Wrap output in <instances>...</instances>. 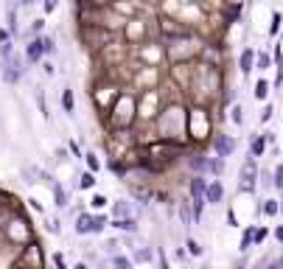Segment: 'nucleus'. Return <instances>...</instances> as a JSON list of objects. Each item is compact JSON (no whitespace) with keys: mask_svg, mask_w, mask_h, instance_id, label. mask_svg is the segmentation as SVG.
I'll list each match as a JSON object with an SVG mask.
<instances>
[{"mask_svg":"<svg viewBox=\"0 0 283 269\" xmlns=\"http://www.w3.org/2000/svg\"><path fill=\"white\" fill-rule=\"evenodd\" d=\"M51 191H54V205H56V208H67V202H70V194L62 188V182L51 179Z\"/></svg>","mask_w":283,"mask_h":269,"instance_id":"12","label":"nucleus"},{"mask_svg":"<svg viewBox=\"0 0 283 269\" xmlns=\"http://www.w3.org/2000/svg\"><path fill=\"white\" fill-rule=\"evenodd\" d=\"M230 118H233L235 126H244V109H241V104H233V107H230Z\"/></svg>","mask_w":283,"mask_h":269,"instance_id":"30","label":"nucleus"},{"mask_svg":"<svg viewBox=\"0 0 283 269\" xmlns=\"http://www.w3.org/2000/svg\"><path fill=\"white\" fill-rule=\"evenodd\" d=\"M272 171H275V191H280V194H283V163H277Z\"/></svg>","mask_w":283,"mask_h":269,"instance_id":"32","label":"nucleus"},{"mask_svg":"<svg viewBox=\"0 0 283 269\" xmlns=\"http://www.w3.org/2000/svg\"><path fill=\"white\" fill-rule=\"evenodd\" d=\"M109 266H112V269H132L135 261H132V255H124V252H118V255L109 258Z\"/></svg>","mask_w":283,"mask_h":269,"instance_id":"18","label":"nucleus"},{"mask_svg":"<svg viewBox=\"0 0 283 269\" xmlns=\"http://www.w3.org/2000/svg\"><path fill=\"white\" fill-rule=\"evenodd\" d=\"M174 258H177V261H185V258H188V250H182V247H177Z\"/></svg>","mask_w":283,"mask_h":269,"instance_id":"44","label":"nucleus"},{"mask_svg":"<svg viewBox=\"0 0 283 269\" xmlns=\"http://www.w3.org/2000/svg\"><path fill=\"white\" fill-rule=\"evenodd\" d=\"M233 269H250V266H247V261H238V263H235Z\"/></svg>","mask_w":283,"mask_h":269,"instance_id":"49","label":"nucleus"},{"mask_svg":"<svg viewBox=\"0 0 283 269\" xmlns=\"http://www.w3.org/2000/svg\"><path fill=\"white\" fill-rule=\"evenodd\" d=\"M266 269H283V255L272 258V261H269V266H266Z\"/></svg>","mask_w":283,"mask_h":269,"instance_id":"42","label":"nucleus"},{"mask_svg":"<svg viewBox=\"0 0 283 269\" xmlns=\"http://www.w3.org/2000/svg\"><path fill=\"white\" fill-rule=\"evenodd\" d=\"M154 258H157V252L151 250V247H135V252H132L135 263H149V261H154Z\"/></svg>","mask_w":283,"mask_h":269,"instance_id":"15","label":"nucleus"},{"mask_svg":"<svg viewBox=\"0 0 283 269\" xmlns=\"http://www.w3.org/2000/svg\"><path fill=\"white\" fill-rule=\"evenodd\" d=\"M205 199H208V205H222L224 202V185H222V179H211V182H208Z\"/></svg>","mask_w":283,"mask_h":269,"instance_id":"6","label":"nucleus"},{"mask_svg":"<svg viewBox=\"0 0 283 269\" xmlns=\"http://www.w3.org/2000/svg\"><path fill=\"white\" fill-rule=\"evenodd\" d=\"M185 250H188V255H193V258H202V255H205V247L199 244L193 236H188V239H185Z\"/></svg>","mask_w":283,"mask_h":269,"instance_id":"20","label":"nucleus"},{"mask_svg":"<svg viewBox=\"0 0 283 269\" xmlns=\"http://www.w3.org/2000/svg\"><path fill=\"white\" fill-rule=\"evenodd\" d=\"M266 149H269V143H266L264 132L250 138V155H253V157H264V155H266Z\"/></svg>","mask_w":283,"mask_h":269,"instance_id":"13","label":"nucleus"},{"mask_svg":"<svg viewBox=\"0 0 283 269\" xmlns=\"http://www.w3.org/2000/svg\"><path fill=\"white\" fill-rule=\"evenodd\" d=\"M238 149V140L230 138V135H224V132H219V135H213V151H216L219 157H233V151Z\"/></svg>","mask_w":283,"mask_h":269,"instance_id":"3","label":"nucleus"},{"mask_svg":"<svg viewBox=\"0 0 283 269\" xmlns=\"http://www.w3.org/2000/svg\"><path fill=\"white\" fill-rule=\"evenodd\" d=\"M48 233H54V236L62 233V221H59V219H51V221H48Z\"/></svg>","mask_w":283,"mask_h":269,"instance_id":"37","label":"nucleus"},{"mask_svg":"<svg viewBox=\"0 0 283 269\" xmlns=\"http://www.w3.org/2000/svg\"><path fill=\"white\" fill-rule=\"evenodd\" d=\"M43 70H45V73H48V76H54V73H56V67H54V65H51V62H45V65H43Z\"/></svg>","mask_w":283,"mask_h":269,"instance_id":"46","label":"nucleus"},{"mask_svg":"<svg viewBox=\"0 0 283 269\" xmlns=\"http://www.w3.org/2000/svg\"><path fill=\"white\" fill-rule=\"evenodd\" d=\"M62 109H65L67 115H73V109H76V98H73V90L70 87L62 90Z\"/></svg>","mask_w":283,"mask_h":269,"instance_id":"19","label":"nucleus"},{"mask_svg":"<svg viewBox=\"0 0 283 269\" xmlns=\"http://www.w3.org/2000/svg\"><path fill=\"white\" fill-rule=\"evenodd\" d=\"M258 179H261L258 185L264 188V191H272V188H275V171H269V168H264Z\"/></svg>","mask_w":283,"mask_h":269,"instance_id":"24","label":"nucleus"},{"mask_svg":"<svg viewBox=\"0 0 283 269\" xmlns=\"http://www.w3.org/2000/svg\"><path fill=\"white\" fill-rule=\"evenodd\" d=\"M261 213L269 216V219H277V213H280V199H277V197L264 199V202H261Z\"/></svg>","mask_w":283,"mask_h":269,"instance_id":"14","label":"nucleus"},{"mask_svg":"<svg viewBox=\"0 0 283 269\" xmlns=\"http://www.w3.org/2000/svg\"><path fill=\"white\" fill-rule=\"evenodd\" d=\"M255 48H244L241 51V56H238V70H241V76H250L253 73V65H255Z\"/></svg>","mask_w":283,"mask_h":269,"instance_id":"10","label":"nucleus"},{"mask_svg":"<svg viewBox=\"0 0 283 269\" xmlns=\"http://www.w3.org/2000/svg\"><path fill=\"white\" fill-rule=\"evenodd\" d=\"M56 6H59V3H56V0H43V9H45V14L56 12Z\"/></svg>","mask_w":283,"mask_h":269,"instance_id":"41","label":"nucleus"},{"mask_svg":"<svg viewBox=\"0 0 283 269\" xmlns=\"http://www.w3.org/2000/svg\"><path fill=\"white\" fill-rule=\"evenodd\" d=\"M208 160H211V157H205V155H199V151H193V155H188V157H185V166L191 168L193 174H208Z\"/></svg>","mask_w":283,"mask_h":269,"instance_id":"9","label":"nucleus"},{"mask_svg":"<svg viewBox=\"0 0 283 269\" xmlns=\"http://www.w3.org/2000/svg\"><path fill=\"white\" fill-rule=\"evenodd\" d=\"M43 48H45V54H56V40L51 34L43 36Z\"/></svg>","mask_w":283,"mask_h":269,"instance_id":"33","label":"nucleus"},{"mask_svg":"<svg viewBox=\"0 0 283 269\" xmlns=\"http://www.w3.org/2000/svg\"><path fill=\"white\" fill-rule=\"evenodd\" d=\"M272 112H275V104H266L264 112H261V124H269V121H272Z\"/></svg>","mask_w":283,"mask_h":269,"instance_id":"35","label":"nucleus"},{"mask_svg":"<svg viewBox=\"0 0 283 269\" xmlns=\"http://www.w3.org/2000/svg\"><path fill=\"white\" fill-rule=\"evenodd\" d=\"M177 213H180V221L185 224V227L196 224V216H193V205H191V199H182L180 208H177Z\"/></svg>","mask_w":283,"mask_h":269,"instance_id":"11","label":"nucleus"},{"mask_svg":"<svg viewBox=\"0 0 283 269\" xmlns=\"http://www.w3.org/2000/svg\"><path fill=\"white\" fill-rule=\"evenodd\" d=\"M258 177H261V168H258V157L250 155L247 160L241 163V171H238V191L241 194H255L258 188Z\"/></svg>","mask_w":283,"mask_h":269,"instance_id":"1","label":"nucleus"},{"mask_svg":"<svg viewBox=\"0 0 283 269\" xmlns=\"http://www.w3.org/2000/svg\"><path fill=\"white\" fill-rule=\"evenodd\" d=\"M45 56V48H43V36H34V40L25 45V59L31 62V65H36V62H43Z\"/></svg>","mask_w":283,"mask_h":269,"instance_id":"5","label":"nucleus"},{"mask_svg":"<svg viewBox=\"0 0 283 269\" xmlns=\"http://www.w3.org/2000/svg\"><path fill=\"white\" fill-rule=\"evenodd\" d=\"M109 224V219H107V213L104 210H98V213H93V236L96 233H104V227Z\"/></svg>","mask_w":283,"mask_h":269,"instance_id":"22","label":"nucleus"},{"mask_svg":"<svg viewBox=\"0 0 283 269\" xmlns=\"http://www.w3.org/2000/svg\"><path fill=\"white\" fill-rule=\"evenodd\" d=\"M280 28H283V14L280 12H272V23H269V36H272V40L280 34Z\"/></svg>","mask_w":283,"mask_h":269,"instance_id":"26","label":"nucleus"},{"mask_svg":"<svg viewBox=\"0 0 283 269\" xmlns=\"http://www.w3.org/2000/svg\"><path fill=\"white\" fill-rule=\"evenodd\" d=\"M54 263H56V269H67L65 255H62V252H54Z\"/></svg>","mask_w":283,"mask_h":269,"instance_id":"40","label":"nucleus"},{"mask_svg":"<svg viewBox=\"0 0 283 269\" xmlns=\"http://www.w3.org/2000/svg\"><path fill=\"white\" fill-rule=\"evenodd\" d=\"M6 20H9V34H17L20 31V25H17V12H14V6H9V12H6Z\"/></svg>","mask_w":283,"mask_h":269,"instance_id":"29","label":"nucleus"},{"mask_svg":"<svg viewBox=\"0 0 283 269\" xmlns=\"http://www.w3.org/2000/svg\"><path fill=\"white\" fill-rule=\"evenodd\" d=\"M269 65H272L269 54H258V56H255V67H258V70H269Z\"/></svg>","mask_w":283,"mask_h":269,"instance_id":"31","label":"nucleus"},{"mask_svg":"<svg viewBox=\"0 0 283 269\" xmlns=\"http://www.w3.org/2000/svg\"><path fill=\"white\" fill-rule=\"evenodd\" d=\"M25 67H23V59H20L17 54H12L9 59H3V67H0V76H3V82L6 84H17L20 79H23Z\"/></svg>","mask_w":283,"mask_h":269,"instance_id":"2","label":"nucleus"},{"mask_svg":"<svg viewBox=\"0 0 283 269\" xmlns=\"http://www.w3.org/2000/svg\"><path fill=\"white\" fill-rule=\"evenodd\" d=\"M73 269H90V263H87V261H78V263H76V266H73Z\"/></svg>","mask_w":283,"mask_h":269,"instance_id":"48","label":"nucleus"},{"mask_svg":"<svg viewBox=\"0 0 283 269\" xmlns=\"http://www.w3.org/2000/svg\"><path fill=\"white\" fill-rule=\"evenodd\" d=\"M129 216H135V210L129 208L127 199H118V202L112 205V219H129Z\"/></svg>","mask_w":283,"mask_h":269,"instance_id":"16","label":"nucleus"},{"mask_svg":"<svg viewBox=\"0 0 283 269\" xmlns=\"http://www.w3.org/2000/svg\"><path fill=\"white\" fill-rule=\"evenodd\" d=\"M266 241V230L264 227H255V247H261Z\"/></svg>","mask_w":283,"mask_h":269,"instance_id":"38","label":"nucleus"},{"mask_svg":"<svg viewBox=\"0 0 283 269\" xmlns=\"http://www.w3.org/2000/svg\"><path fill=\"white\" fill-rule=\"evenodd\" d=\"M107 166H109V171H112V174H115V177H124V166H120V163H118V160H109V163H107Z\"/></svg>","mask_w":283,"mask_h":269,"instance_id":"36","label":"nucleus"},{"mask_svg":"<svg viewBox=\"0 0 283 269\" xmlns=\"http://www.w3.org/2000/svg\"><path fill=\"white\" fill-rule=\"evenodd\" d=\"M104 252H107L109 258L118 255V252H120V244H118V241H107V244H104Z\"/></svg>","mask_w":283,"mask_h":269,"instance_id":"34","label":"nucleus"},{"mask_svg":"<svg viewBox=\"0 0 283 269\" xmlns=\"http://www.w3.org/2000/svg\"><path fill=\"white\" fill-rule=\"evenodd\" d=\"M85 163H87V171H93V174L101 171V160H98L96 151H87V155H85Z\"/></svg>","mask_w":283,"mask_h":269,"instance_id":"27","label":"nucleus"},{"mask_svg":"<svg viewBox=\"0 0 283 269\" xmlns=\"http://www.w3.org/2000/svg\"><path fill=\"white\" fill-rule=\"evenodd\" d=\"M96 182H98L96 174L85 171V174H82V179H78V188H82V191H93V188H96Z\"/></svg>","mask_w":283,"mask_h":269,"instance_id":"25","label":"nucleus"},{"mask_svg":"<svg viewBox=\"0 0 283 269\" xmlns=\"http://www.w3.org/2000/svg\"><path fill=\"white\" fill-rule=\"evenodd\" d=\"M253 96L258 98V101H266V96H269V82H266V79H258V82H255Z\"/></svg>","mask_w":283,"mask_h":269,"instance_id":"23","label":"nucleus"},{"mask_svg":"<svg viewBox=\"0 0 283 269\" xmlns=\"http://www.w3.org/2000/svg\"><path fill=\"white\" fill-rule=\"evenodd\" d=\"M280 213H283V194H280Z\"/></svg>","mask_w":283,"mask_h":269,"instance_id":"50","label":"nucleus"},{"mask_svg":"<svg viewBox=\"0 0 283 269\" xmlns=\"http://www.w3.org/2000/svg\"><path fill=\"white\" fill-rule=\"evenodd\" d=\"M157 269H171L169 261H166V252H163V250L157 252Z\"/></svg>","mask_w":283,"mask_h":269,"instance_id":"39","label":"nucleus"},{"mask_svg":"<svg viewBox=\"0 0 283 269\" xmlns=\"http://www.w3.org/2000/svg\"><path fill=\"white\" fill-rule=\"evenodd\" d=\"M31 3H39V0H17V6H31Z\"/></svg>","mask_w":283,"mask_h":269,"instance_id":"47","label":"nucleus"},{"mask_svg":"<svg viewBox=\"0 0 283 269\" xmlns=\"http://www.w3.org/2000/svg\"><path fill=\"white\" fill-rule=\"evenodd\" d=\"M73 230H76V236H93V213L82 210V213L76 216V224H73Z\"/></svg>","mask_w":283,"mask_h":269,"instance_id":"8","label":"nucleus"},{"mask_svg":"<svg viewBox=\"0 0 283 269\" xmlns=\"http://www.w3.org/2000/svg\"><path fill=\"white\" fill-rule=\"evenodd\" d=\"M67 149H70L73 157H85V155H82V149H78V143H73V140H70V146H67Z\"/></svg>","mask_w":283,"mask_h":269,"instance_id":"43","label":"nucleus"},{"mask_svg":"<svg viewBox=\"0 0 283 269\" xmlns=\"http://www.w3.org/2000/svg\"><path fill=\"white\" fill-rule=\"evenodd\" d=\"M109 205V199L104 197V194H93L90 197V208H93V213H98V210H104Z\"/></svg>","mask_w":283,"mask_h":269,"instance_id":"28","label":"nucleus"},{"mask_svg":"<svg viewBox=\"0 0 283 269\" xmlns=\"http://www.w3.org/2000/svg\"><path fill=\"white\" fill-rule=\"evenodd\" d=\"M208 182H211V179H208L205 174H193V177L188 179V191H191V199H205Z\"/></svg>","mask_w":283,"mask_h":269,"instance_id":"4","label":"nucleus"},{"mask_svg":"<svg viewBox=\"0 0 283 269\" xmlns=\"http://www.w3.org/2000/svg\"><path fill=\"white\" fill-rule=\"evenodd\" d=\"M275 241H277V244H283V224H277V227H275Z\"/></svg>","mask_w":283,"mask_h":269,"instance_id":"45","label":"nucleus"},{"mask_svg":"<svg viewBox=\"0 0 283 269\" xmlns=\"http://www.w3.org/2000/svg\"><path fill=\"white\" fill-rule=\"evenodd\" d=\"M109 227H115L118 233L135 236L140 230V224H138V219H135V216H129V219H112V221H109Z\"/></svg>","mask_w":283,"mask_h":269,"instance_id":"7","label":"nucleus"},{"mask_svg":"<svg viewBox=\"0 0 283 269\" xmlns=\"http://www.w3.org/2000/svg\"><path fill=\"white\" fill-rule=\"evenodd\" d=\"M250 247H255V224L244 227V233H241V244H238V250H241V252H247Z\"/></svg>","mask_w":283,"mask_h":269,"instance_id":"17","label":"nucleus"},{"mask_svg":"<svg viewBox=\"0 0 283 269\" xmlns=\"http://www.w3.org/2000/svg\"><path fill=\"white\" fill-rule=\"evenodd\" d=\"M222 171H224V157H211V160H208V174H213V179L216 177H222Z\"/></svg>","mask_w":283,"mask_h":269,"instance_id":"21","label":"nucleus"}]
</instances>
